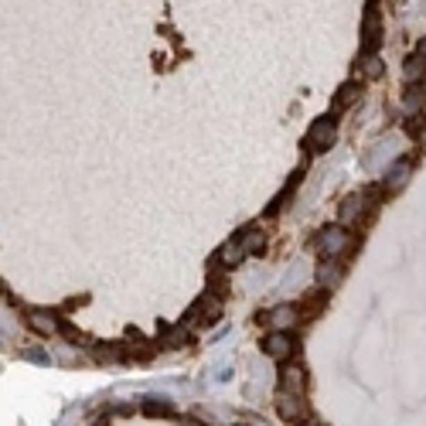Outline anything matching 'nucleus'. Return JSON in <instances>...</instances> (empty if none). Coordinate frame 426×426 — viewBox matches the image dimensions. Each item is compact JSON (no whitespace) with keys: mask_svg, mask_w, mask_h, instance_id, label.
<instances>
[{"mask_svg":"<svg viewBox=\"0 0 426 426\" xmlns=\"http://www.w3.org/2000/svg\"><path fill=\"white\" fill-rule=\"evenodd\" d=\"M317 249L327 263H334L338 256H345V249H351V235L341 225H327L324 232L317 235Z\"/></svg>","mask_w":426,"mask_h":426,"instance_id":"obj_1","label":"nucleus"},{"mask_svg":"<svg viewBox=\"0 0 426 426\" xmlns=\"http://www.w3.org/2000/svg\"><path fill=\"white\" fill-rule=\"evenodd\" d=\"M334 137H338V123H334V117H324L310 126L307 144L314 147V151H327V147L334 144Z\"/></svg>","mask_w":426,"mask_h":426,"instance_id":"obj_2","label":"nucleus"},{"mask_svg":"<svg viewBox=\"0 0 426 426\" xmlns=\"http://www.w3.org/2000/svg\"><path fill=\"white\" fill-rule=\"evenodd\" d=\"M276 413L287 420V423H304V416H307V406H304V399L300 395H290V392H280L276 395Z\"/></svg>","mask_w":426,"mask_h":426,"instance_id":"obj_3","label":"nucleus"},{"mask_svg":"<svg viewBox=\"0 0 426 426\" xmlns=\"http://www.w3.org/2000/svg\"><path fill=\"white\" fill-rule=\"evenodd\" d=\"M280 382H283V392L304 395V389H307V372H304V365H300V361H287V365L280 368Z\"/></svg>","mask_w":426,"mask_h":426,"instance_id":"obj_4","label":"nucleus"},{"mask_svg":"<svg viewBox=\"0 0 426 426\" xmlns=\"http://www.w3.org/2000/svg\"><path fill=\"white\" fill-rule=\"evenodd\" d=\"M297 321H300V310L293 307V304H280V307H273L266 314V324H270L273 331H280V334H287Z\"/></svg>","mask_w":426,"mask_h":426,"instance_id":"obj_5","label":"nucleus"},{"mask_svg":"<svg viewBox=\"0 0 426 426\" xmlns=\"http://www.w3.org/2000/svg\"><path fill=\"white\" fill-rule=\"evenodd\" d=\"M28 324H31L35 334H44V338L62 334V324H58V317L51 310H28Z\"/></svg>","mask_w":426,"mask_h":426,"instance_id":"obj_6","label":"nucleus"},{"mask_svg":"<svg viewBox=\"0 0 426 426\" xmlns=\"http://www.w3.org/2000/svg\"><path fill=\"white\" fill-rule=\"evenodd\" d=\"M263 351L276 358V361H290V351H293V341H290V334H280V331H273L263 338Z\"/></svg>","mask_w":426,"mask_h":426,"instance_id":"obj_7","label":"nucleus"},{"mask_svg":"<svg viewBox=\"0 0 426 426\" xmlns=\"http://www.w3.org/2000/svg\"><path fill=\"white\" fill-rule=\"evenodd\" d=\"M382 41V24H379V10H365V51L379 48Z\"/></svg>","mask_w":426,"mask_h":426,"instance_id":"obj_8","label":"nucleus"},{"mask_svg":"<svg viewBox=\"0 0 426 426\" xmlns=\"http://www.w3.org/2000/svg\"><path fill=\"white\" fill-rule=\"evenodd\" d=\"M239 246H242V253H246V256H249V253H253V256H259V253H263V246H266V239H263L259 229H246V232L239 235Z\"/></svg>","mask_w":426,"mask_h":426,"instance_id":"obj_9","label":"nucleus"},{"mask_svg":"<svg viewBox=\"0 0 426 426\" xmlns=\"http://www.w3.org/2000/svg\"><path fill=\"white\" fill-rule=\"evenodd\" d=\"M242 259H246V253H242L239 239H229V242L219 249V263H222V266H239Z\"/></svg>","mask_w":426,"mask_h":426,"instance_id":"obj_10","label":"nucleus"},{"mask_svg":"<svg viewBox=\"0 0 426 426\" xmlns=\"http://www.w3.org/2000/svg\"><path fill=\"white\" fill-rule=\"evenodd\" d=\"M409 178V160L402 157V160H395L392 167H389V174H386V188H395V185H402Z\"/></svg>","mask_w":426,"mask_h":426,"instance_id":"obj_11","label":"nucleus"},{"mask_svg":"<svg viewBox=\"0 0 426 426\" xmlns=\"http://www.w3.org/2000/svg\"><path fill=\"white\" fill-rule=\"evenodd\" d=\"M361 205H365V198H361V194H351L348 201L341 205V222H345V225H351V222L361 215Z\"/></svg>","mask_w":426,"mask_h":426,"instance_id":"obj_12","label":"nucleus"},{"mask_svg":"<svg viewBox=\"0 0 426 426\" xmlns=\"http://www.w3.org/2000/svg\"><path fill=\"white\" fill-rule=\"evenodd\" d=\"M338 276H341L338 263H327V266L321 270V283H324V290H334V287H338Z\"/></svg>","mask_w":426,"mask_h":426,"instance_id":"obj_13","label":"nucleus"},{"mask_svg":"<svg viewBox=\"0 0 426 426\" xmlns=\"http://www.w3.org/2000/svg\"><path fill=\"white\" fill-rule=\"evenodd\" d=\"M426 72V62L423 58H420V55H416V58H409V65H406V78H409V82H416V78L423 76Z\"/></svg>","mask_w":426,"mask_h":426,"instance_id":"obj_14","label":"nucleus"},{"mask_svg":"<svg viewBox=\"0 0 426 426\" xmlns=\"http://www.w3.org/2000/svg\"><path fill=\"white\" fill-rule=\"evenodd\" d=\"M423 103H426V89L413 85V92H406V110H420Z\"/></svg>","mask_w":426,"mask_h":426,"instance_id":"obj_15","label":"nucleus"},{"mask_svg":"<svg viewBox=\"0 0 426 426\" xmlns=\"http://www.w3.org/2000/svg\"><path fill=\"white\" fill-rule=\"evenodd\" d=\"M21 355H24V358H31L35 365H48V361H51V355H48V351H41V348H28V351H21Z\"/></svg>","mask_w":426,"mask_h":426,"instance_id":"obj_16","label":"nucleus"},{"mask_svg":"<svg viewBox=\"0 0 426 426\" xmlns=\"http://www.w3.org/2000/svg\"><path fill=\"white\" fill-rule=\"evenodd\" d=\"M345 89H348V92H338V99H334V106H348L351 99L358 96V85H345Z\"/></svg>","mask_w":426,"mask_h":426,"instance_id":"obj_17","label":"nucleus"},{"mask_svg":"<svg viewBox=\"0 0 426 426\" xmlns=\"http://www.w3.org/2000/svg\"><path fill=\"white\" fill-rule=\"evenodd\" d=\"M365 72H368V76H382V62H379V58L365 62Z\"/></svg>","mask_w":426,"mask_h":426,"instance_id":"obj_18","label":"nucleus"},{"mask_svg":"<svg viewBox=\"0 0 426 426\" xmlns=\"http://www.w3.org/2000/svg\"><path fill=\"white\" fill-rule=\"evenodd\" d=\"M62 334H65V338H69V341H78V345H85V338H82V334H78L76 327H62Z\"/></svg>","mask_w":426,"mask_h":426,"instance_id":"obj_19","label":"nucleus"},{"mask_svg":"<svg viewBox=\"0 0 426 426\" xmlns=\"http://www.w3.org/2000/svg\"><path fill=\"white\" fill-rule=\"evenodd\" d=\"M300 426H324V423H317V420H304Z\"/></svg>","mask_w":426,"mask_h":426,"instance_id":"obj_20","label":"nucleus"},{"mask_svg":"<svg viewBox=\"0 0 426 426\" xmlns=\"http://www.w3.org/2000/svg\"><path fill=\"white\" fill-rule=\"evenodd\" d=\"M423 55H426V38L420 41V58H423Z\"/></svg>","mask_w":426,"mask_h":426,"instance_id":"obj_21","label":"nucleus"}]
</instances>
